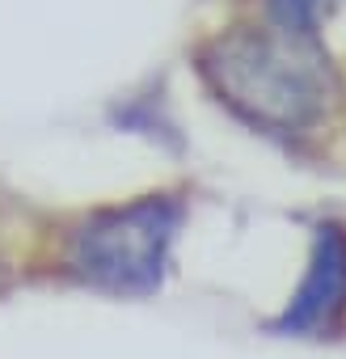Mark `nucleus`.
Returning <instances> with one entry per match:
<instances>
[{"mask_svg":"<svg viewBox=\"0 0 346 359\" xmlns=\"http://www.w3.org/2000/svg\"><path fill=\"white\" fill-rule=\"evenodd\" d=\"M207 85L249 123L270 131L312 127L333 97V68L312 34L233 30L203 51Z\"/></svg>","mask_w":346,"mask_h":359,"instance_id":"1","label":"nucleus"},{"mask_svg":"<svg viewBox=\"0 0 346 359\" xmlns=\"http://www.w3.org/2000/svg\"><path fill=\"white\" fill-rule=\"evenodd\" d=\"M178 229V203L144 199L118 212L97 216L72 250V266L114 292H148L160 279L165 245Z\"/></svg>","mask_w":346,"mask_h":359,"instance_id":"2","label":"nucleus"},{"mask_svg":"<svg viewBox=\"0 0 346 359\" xmlns=\"http://www.w3.org/2000/svg\"><path fill=\"white\" fill-rule=\"evenodd\" d=\"M342 304H346V233L329 224L317 233L308 275L283 317V330H321L338 317Z\"/></svg>","mask_w":346,"mask_h":359,"instance_id":"3","label":"nucleus"},{"mask_svg":"<svg viewBox=\"0 0 346 359\" xmlns=\"http://www.w3.org/2000/svg\"><path fill=\"white\" fill-rule=\"evenodd\" d=\"M270 5V18L279 30H291V34H317L321 18L333 9V0H266Z\"/></svg>","mask_w":346,"mask_h":359,"instance_id":"4","label":"nucleus"}]
</instances>
